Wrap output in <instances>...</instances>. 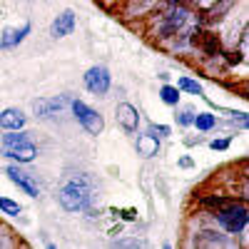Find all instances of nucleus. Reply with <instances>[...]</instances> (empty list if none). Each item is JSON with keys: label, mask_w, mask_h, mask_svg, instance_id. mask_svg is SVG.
<instances>
[{"label": "nucleus", "mask_w": 249, "mask_h": 249, "mask_svg": "<svg viewBox=\"0 0 249 249\" xmlns=\"http://www.w3.org/2000/svg\"><path fill=\"white\" fill-rule=\"evenodd\" d=\"M57 199L62 204V210H68V212H82V210H88L90 202H92V179L88 175L70 177L65 184L60 187Z\"/></svg>", "instance_id": "f257e3e1"}, {"label": "nucleus", "mask_w": 249, "mask_h": 249, "mask_svg": "<svg viewBox=\"0 0 249 249\" xmlns=\"http://www.w3.org/2000/svg\"><path fill=\"white\" fill-rule=\"evenodd\" d=\"M217 222L230 234H239V232H244V227L249 222V212L244 204H230V207H224V210L217 212Z\"/></svg>", "instance_id": "f03ea898"}, {"label": "nucleus", "mask_w": 249, "mask_h": 249, "mask_svg": "<svg viewBox=\"0 0 249 249\" xmlns=\"http://www.w3.org/2000/svg\"><path fill=\"white\" fill-rule=\"evenodd\" d=\"M70 110H72L75 120L82 124V127H85V132L100 135L102 130H105V120H102V115L95 112L92 107H88L82 100H72V102H70Z\"/></svg>", "instance_id": "7ed1b4c3"}, {"label": "nucleus", "mask_w": 249, "mask_h": 249, "mask_svg": "<svg viewBox=\"0 0 249 249\" xmlns=\"http://www.w3.org/2000/svg\"><path fill=\"white\" fill-rule=\"evenodd\" d=\"M192 13L187 10L184 5H175L170 13L162 15V23H160V37H167V35H177L187 23H190Z\"/></svg>", "instance_id": "20e7f679"}, {"label": "nucleus", "mask_w": 249, "mask_h": 249, "mask_svg": "<svg viewBox=\"0 0 249 249\" xmlns=\"http://www.w3.org/2000/svg\"><path fill=\"white\" fill-rule=\"evenodd\" d=\"M70 102L72 100L57 95V97H50V100H35L33 110H35V117H40V120H53L55 115H62L65 107H70Z\"/></svg>", "instance_id": "39448f33"}, {"label": "nucleus", "mask_w": 249, "mask_h": 249, "mask_svg": "<svg viewBox=\"0 0 249 249\" xmlns=\"http://www.w3.org/2000/svg\"><path fill=\"white\" fill-rule=\"evenodd\" d=\"M110 70L105 65H95L85 72V88L92 92V95H107L110 90Z\"/></svg>", "instance_id": "423d86ee"}, {"label": "nucleus", "mask_w": 249, "mask_h": 249, "mask_svg": "<svg viewBox=\"0 0 249 249\" xmlns=\"http://www.w3.org/2000/svg\"><path fill=\"white\" fill-rule=\"evenodd\" d=\"M5 175H8V179H10V182H15V184H18L25 195H30V197H37V195H40V184L35 182V177H33L30 172L15 167V164H10V167L5 170Z\"/></svg>", "instance_id": "0eeeda50"}, {"label": "nucleus", "mask_w": 249, "mask_h": 249, "mask_svg": "<svg viewBox=\"0 0 249 249\" xmlns=\"http://www.w3.org/2000/svg\"><path fill=\"white\" fill-rule=\"evenodd\" d=\"M117 122H120V127L124 132H137V124H140V112L135 105H130V102H120L117 105Z\"/></svg>", "instance_id": "6e6552de"}, {"label": "nucleus", "mask_w": 249, "mask_h": 249, "mask_svg": "<svg viewBox=\"0 0 249 249\" xmlns=\"http://www.w3.org/2000/svg\"><path fill=\"white\" fill-rule=\"evenodd\" d=\"M75 30V13L72 10H65V13H60L55 20H53V25H50V35L53 37H65Z\"/></svg>", "instance_id": "1a4fd4ad"}, {"label": "nucleus", "mask_w": 249, "mask_h": 249, "mask_svg": "<svg viewBox=\"0 0 249 249\" xmlns=\"http://www.w3.org/2000/svg\"><path fill=\"white\" fill-rule=\"evenodd\" d=\"M135 147H137V152H140L142 157H155L157 150H160V140H157V135H152V132H144V135H137Z\"/></svg>", "instance_id": "9d476101"}, {"label": "nucleus", "mask_w": 249, "mask_h": 249, "mask_svg": "<svg viewBox=\"0 0 249 249\" xmlns=\"http://www.w3.org/2000/svg\"><path fill=\"white\" fill-rule=\"evenodd\" d=\"M30 33V25L25 23V25H20L18 30H5L3 33V37H0V48H3V50H10V48H15V45H20V43H23V40H25V35Z\"/></svg>", "instance_id": "9b49d317"}, {"label": "nucleus", "mask_w": 249, "mask_h": 249, "mask_svg": "<svg viewBox=\"0 0 249 249\" xmlns=\"http://www.w3.org/2000/svg\"><path fill=\"white\" fill-rule=\"evenodd\" d=\"M23 124H25V115L20 110L8 107V110L0 112V127H3V130H20Z\"/></svg>", "instance_id": "f8f14e48"}, {"label": "nucleus", "mask_w": 249, "mask_h": 249, "mask_svg": "<svg viewBox=\"0 0 249 249\" xmlns=\"http://www.w3.org/2000/svg\"><path fill=\"white\" fill-rule=\"evenodd\" d=\"M3 155L15 160V162H33L37 150L33 147V144H20V147H3Z\"/></svg>", "instance_id": "ddd939ff"}, {"label": "nucleus", "mask_w": 249, "mask_h": 249, "mask_svg": "<svg viewBox=\"0 0 249 249\" xmlns=\"http://www.w3.org/2000/svg\"><path fill=\"white\" fill-rule=\"evenodd\" d=\"M3 135V147H20V144H30V137L20 130H5Z\"/></svg>", "instance_id": "4468645a"}, {"label": "nucleus", "mask_w": 249, "mask_h": 249, "mask_svg": "<svg viewBox=\"0 0 249 249\" xmlns=\"http://www.w3.org/2000/svg\"><path fill=\"white\" fill-rule=\"evenodd\" d=\"M192 124H195L199 132H210V130H214L217 117L210 115V112H202V115H195V122H192Z\"/></svg>", "instance_id": "2eb2a0df"}, {"label": "nucleus", "mask_w": 249, "mask_h": 249, "mask_svg": "<svg viewBox=\"0 0 249 249\" xmlns=\"http://www.w3.org/2000/svg\"><path fill=\"white\" fill-rule=\"evenodd\" d=\"M195 244H199V247H222L227 242L222 237H217V232H202V237H197Z\"/></svg>", "instance_id": "dca6fc26"}, {"label": "nucleus", "mask_w": 249, "mask_h": 249, "mask_svg": "<svg viewBox=\"0 0 249 249\" xmlns=\"http://www.w3.org/2000/svg\"><path fill=\"white\" fill-rule=\"evenodd\" d=\"M160 97H162L164 105H177V102H179V88H175V85H164V88L160 90Z\"/></svg>", "instance_id": "f3484780"}, {"label": "nucleus", "mask_w": 249, "mask_h": 249, "mask_svg": "<svg viewBox=\"0 0 249 249\" xmlns=\"http://www.w3.org/2000/svg\"><path fill=\"white\" fill-rule=\"evenodd\" d=\"M179 90L190 92V95H202V85L192 77H179Z\"/></svg>", "instance_id": "a211bd4d"}, {"label": "nucleus", "mask_w": 249, "mask_h": 249, "mask_svg": "<svg viewBox=\"0 0 249 249\" xmlns=\"http://www.w3.org/2000/svg\"><path fill=\"white\" fill-rule=\"evenodd\" d=\"M0 210H3L5 214H20V204H18V202H13V199L0 197Z\"/></svg>", "instance_id": "6ab92c4d"}, {"label": "nucleus", "mask_w": 249, "mask_h": 249, "mask_svg": "<svg viewBox=\"0 0 249 249\" xmlns=\"http://www.w3.org/2000/svg\"><path fill=\"white\" fill-rule=\"evenodd\" d=\"M195 115H197V112H192V110H182V112L177 115V122L182 124V127H187V124L195 122Z\"/></svg>", "instance_id": "aec40b11"}, {"label": "nucleus", "mask_w": 249, "mask_h": 249, "mask_svg": "<svg viewBox=\"0 0 249 249\" xmlns=\"http://www.w3.org/2000/svg\"><path fill=\"white\" fill-rule=\"evenodd\" d=\"M147 132H152V135H157V137H167L170 135V127H167V124H150V130Z\"/></svg>", "instance_id": "412c9836"}, {"label": "nucleus", "mask_w": 249, "mask_h": 249, "mask_svg": "<svg viewBox=\"0 0 249 249\" xmlns=\"http://www.w3.org/2000/svg\"><path fill=\"white\" fill-rule=\"evenodd\" d=\"M210 147L212 150H227V147H230V140H212Z\"/></svg>", "instance_id": "4be33fe9"}, {"label": "nucleus", "mask_w": 249, "mask_h": 249, "mask_svg": "<svg viewBox=\"0 0 249 249\" xmlns=\"http://www.w3.org/2000/svg\"><path fill=\"white\" fill-rule=\"evenodd\" d=\"M132 5H135V10H142V8L155 5V0H132Z\"/></svg>", "instance_id": "5701e85b"}, {"label": "nucleus", "mask_w": 249, "mask_h": 249, "mask_svg": "<svg viewBox=\"0 0 249 249\" xmlns=\"http://www.w3.org/2000/svg\"><path fill=\"white\" fill-rule=\"evenodd\" d=\"M117 247H140L137 239H127V242H117Z\"/></svg>", "instance_id": "b1692460"}, {"label": "nucleus", "mask_w": 249, "mask_h": 249, "mask_svg": "<svg viewBox=\"0 0 249 249\" xmlns=\"http://www.w3.org/2000/svg\"><path fill=\"white\" fill-rule=\"evenodd\" d=\"M192 164H195V162H192L190 157H182V160H179V167H192Z\"/></svg>", "instance_id": "393cba45"}, {"label": "nucleus", "mask_w": 249, "mask_h": 249, "mask_svg": "<svg viewBox=\"0 0 249 249\" xmlns=\"http://www.w3.org/2000/svg\"><path fill=\"white\" fill-rule=\"evenodd\" d=\"M167 3H170V5H179V3H182V0H167Z\"/></svg>", "instance_id": "a878e982"}]
</instances>
